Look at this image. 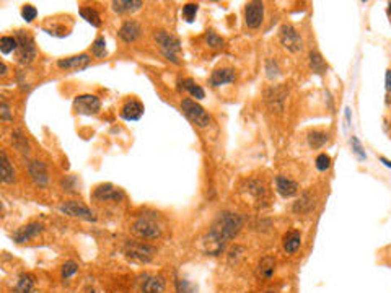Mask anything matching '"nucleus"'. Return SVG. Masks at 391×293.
<instances>
[{"label": "nucleus", "mask_w": 391, "mask_h": 293, "mask_svg": "<svg viewBox=\"0 0 391 293\" xmlns=\"http://www.w3.org/2000/svg\"><path fill=\"white\" fill-rule=\"evenodd\" d=\"M243 218L238 213L223 212L215 218L209 228L207 235L201 240V248L205 254L218 256L225 249V246L231 241L235 236L242 232Z\"/></svg>", "instance_id": "nucleus-1"}, {"label": "nucleus", "mask_w": 391, "mask_h": 293, "mask_svg": "<svg viewBox=\"0 0 391 293\" xmlns=\"http://www.w3.org/2000/svg\"><path fill=\"white\" fill-rule=\"evenodd\" d=\"M155 41L159 44L162 54L167 57L170 62L180 65V52H181V41L178 39L175 34L168 31H155Z\"/></svg>", "instance_id": "nucleus-2"}, {"label": "nucleus", "mask_w": 391, "mask_h": 293, "mask_svg": "<svg viewBox=\"0 0 391 293\" xmlns=\"http://www.w3.org/2000/svg\"><path fill=\"white\" fill-rule=\"evenodd\" d=\"M181 111H183V114L186 116L194 125H197L199 129H205L210 125L209 113L199 103L191 100V98H184L181 101Z\"/></svg>", "instance_id": "nucleus-3"}, {"label": "nucleus", "mask_w": 391, "mask_h": 293, "mask_svg": "<svg viewBox=\"0 0 391 293\" xmlns=\"http://www.w3.org/2000/svg\"><path fill=\"white\" fill-rule=\"evenodd\" d=\"M132 233L143 240H157L162 236V225L150 215H142L132 225Z\"/></svg>", "instance_id": "nucleus-4"}, {"label": "nucleus", "mask_w": 391, "mask_h": 293, "mask_svg": "<svg viewBox=\"0 0 391 293\" xmlns=\"http://www.w3.org/2000/svg\"><path fill=\"white\" fill-rule=\"evenodd\" d=\"M124 254L127 259L135 262H150L157 254V249L152 244L142 243V241H127L124 244Z\"/></svg>", "instance_id": "nucleus-5"}, {"label": "nucleus", "mask_w": 391, "mask_h": 293, "mask_svg": "<svg viewBox=\"0 0 391 293\" xmlns=\"http://www.w3.org/2000/svg\"><path fill=\"white\" fill-rule=\"evenodd\" d=\"M17 41H18V49H17V57L22 65H30L33 60L36 59V46H34V39L28 31H18L17 33Z\"/></svg>", "instance_id": "nucleus-6"}, {"label": "nucleus", "mask_w": 391, "mask_h": 293, "mask_svg": "<svg viewBox=\"0 0 391 293\" xmlns=\"http://www.w3.org/2000/svg\"><path fill=\"white\" fill-rule=\"evenodd\" d=\"M279 39H280V44L290 52H300L301 49H303V39H301L300 33L295 30L292 25L280 26Z\"/></svg>", "instance_id": "nucleus-7"}, {"label": "nucleus", "mask_w": 391, "mask_h": 293, "mask_svg": "<svg viewBox=\"0 0 391 293\" xmlns=\"http://www.w3.org/2000/svg\"><path fill=\"white\" fill-rule=\"evenodd\" d=\"M73 109H75V113H79V114L95 116L100 113L101 101H100V98L95 95H79L73 100Z\"/></svg>", "instance_id": "nucleus-8"}, {"label": "nucleus", "mask_w": 391, "mask_h": 293, "mask_svg": "<svg viewBox=\"0 0 391 293\" xmlns=\"http://www.w3.org/2000/svg\"><path fill=\"white\" fill-rule=\"evenodd\" d=\"M59 210L73 218H82L87 222H97V215H95L87 205L80 204L77 200H67L59 207Z\"/></svg>", "instance_id": "nucleus-9"}, {"label": "nucleus", "mask_w": 391, "mask_h": 293, "mask_svg": "<svg viewBox=\"0 0 391 293\" xmlns=\"http://www.w3.org/2000/svg\"><path fill=\"white\" fill-rule=\"evenodd\" d=\"M26 168H28V174L34 186L36 187L47 186V183H49V174H47V166L44 162H41V160H30L26 163Z\"/></svg>", "instance_id": "nucleus-10"}, {"label": "nucleus", "mask_w": 391, "mask_h": 293, "mask_svg": "<svg viewBox=\"0 0 391 293\" xmlns=\"http://www.w3.org/2000/svg\"><path fill=\"white\" fill-rule=\"evenodd\" d=\"M92 197L98 202H121L124 199V191L121 187H116L113 184H100L97 189L93 191Z\"/></svg>", "instance_id": "nucleus-11"}, {"label": "nucleus", "mask_w": 391, "mask_h": 293, "mask_svg": "<svg viewBox=\"0 0 391 293\" xmlns=\"http://www.w3.org/2000/svg\"><path fill=\"white\" fill-rule=\"evenodd\" d=\"M264 20V4L263 2H248L245 7V22L246 26L251 28V30H256L261 25H263Z\"/></svg>", "instance_id": "nucleus-12"}, {"label": "nucleus", "mask_w": 391, "mask_h": 293, "mask_svg": "<svg viewBox=\"0 0 391 293\" xmlns=\"http://www.w3.org/2000/svg\"><path fill=\"white\" fill-rule=\"evenodd\" d=\"M43 232H44L43 223L33 222V223H28V225H25L20 230H17V232L13 233V240H15L17 243H26V241H30L33 238H36V236L41 235Z\"/></svg>", "instance_id": "nucleus-13"}, {"label": "nucleus", "mask_w": 391, "mask_h": 293, "mask_svg": "<svg viewBox=\"0 0 391 293\" xmlns=\"http://www.w3.org/2000/svg\"><path fill=\"white\" fill-rule=\"evenodd\" d=\"M142 34V26L135 22V20H127L121 25L118 36L124 41V43H134L135 39H139Z\"/></svg>", "instance_id": "nucleus-14"}, {"label": "nucleus", "mask_w": 391, "mask_h": 293, "mask_svg": "<svg viewBox=\"0 0 391 293\" xmlns=\"http://www.w3.org/2000/svg\"><path fill=\"white\" fill-rule=\"evenodd\" d=\"M90 60L92 59L88 54H79V55H72V57L59 59L57 67L62 68V70H80V68H85L90 64Z\"/></svg>", "instance_id": "nucleus-15"}, {"label": "nucleus", "mask_w": 391, "mask_h": 293, "mask_svg": "<svg viewBox=\"0 0 391 293\" xmlns=\"http://www.w3.org/2000/svg\"><path fill=\"white\" fill-rule=\"evenodd\" d=\"M298 184L295 183L293 179L287 178V176H282V174H279V176H276V191L282 195V197L289 199V197H293V195L298 194Z\"/></svg>", "instance_id": "nucleus-16"}, {"label": "nucleus", "mask_w": 391, "mask_h": 293, "mask_svg": "<svg viewBox=\"0 0 391 293\" xmlns=\"http://www.w3.org/2000/svg\"><path fill=\"white\" fill-rule=\"evenodd\" d=\"M284 100H285V88L280 87H272L267 90L266 93V103L272 111H277L280 113L284 108Z\"/></svg>", "instance_id": "nucleus-17"}, {"label": "nucleus", "mask_w": 391, "mask_h": 293, "mask_svg": "<svg viewBox=\"0 0 391 293\" xmlns=\"http://www.w3.org/2000/svg\"><path fill=\"white\" fill-rule=\"evenodd\" d=\"M315 205H317V202H315V195L310 191H305L297 200H295L292 210L297 215H306V213H310L313 210Z\"/></svg>", "instance_id": "nucleus-18"}, {"label": "nucleus", "mask_w": 391, "mask_h": 293, "mask_svg": "<svg viewBox=\"0 0 391 293\" xmlns=\"http://www.w3.org/2000/svg\"><path fill=\"white\" fill-rule=\"evenodd\" d=\"M143 104L140 103V101H137V100H130V101H127L124 106L121 108V117L122 119H126V121H139L140 117L143 116Z\"/></svg>", "instance_id": "nucleus-19"}, {"label": "nucleus", "mask_w": 391, "mask_h": 293, "mask_svg": "<svg viewBox=\"0 0 391 293\" xmlns=\"http://www.w3.org/2000/svg\"><path fill=\"white\" fill-rule=\"evenodd\" d=\"M237 74L233 68H217V70L210 75V85L212 87H222L225 83L235 82Z\"/></svg>", "instance_id": "nucleus-20"}, {"label": "nucleus", "mask_w": 391, "mask_h": 293, "mask_svg": "<svg viewBox=\"0 0 391 293\" xmlns=\"http://www.w3.org/2000/svg\"><path fill=\"white\" fill-rule=\"evenodd\" d=\"M0 170H2V183H5V184L15 183V179H17L15 168H13V165L10 163V160L4 150L0 152Z\"/></svg>", "instance_id": "nucleus-21"}, {"label": "nucleus", "mask_w": 391, "mask_h": 293, "mask_svg": "<svg viewBox=\"0 0 391 293\" xmlns=\"http://www.w3.org/2000/svg\"><path fill=\"white\" fill-rule=\"evenodd\" d=\"M142 7H143V2H140V0H119V2H113L111 4L113 12L119 13V15L139 12Z\"/></svg>", "instance_id": "nucleus-22"}, {"label": "nucleus", "mask_w": 391, "mask_h": 293, "mask_svg": "<svg viewBox=\"0 0 391 293\" xmlns=\"http://www.w3.org/2000/svg\"><path fill=\"white\" fill-rule=\"evenodd\" d=\"M274 270H276V259H274L272 256H264L263 259L259 261L256 275H258V278H263V280H269V278L274 275Z\"/></svg>", "instance_id": "nucleus-23"}, {"label": "nucleus", "mask_w": 391, "mask_h": 293, "mask_svg": "<svg viewBox=\"0 0 391 293\" xmlns=\"http://www.w3.org/2000/svg\"><path fill=\"white\" fill-rule=\"evenodd\" d=\"M248 194L253 195V199H255L256 202H266L267 200V189H266V184L263 183V181L259 179H250L248 181Z\"/></svg>", "instance_id": "nucleus-24"}, {"label": "nucleus", "mask_w": 391, "mask_h": 293, "mask_svg": "<svg viewBox=\"0 0 391 293\" xmlns=\"http://www.w3.org/2000/svg\"><path fill=\"white\" fill-rule=\"evenodd\" d=\"M167 282L162 275L147 277V280L142 283V293H163Z\"/></svg>", "instance_id": "nucleus-25"}, {"label": "nucleus", "mask_w": 391, "mask_h": 293, "mask_svg": "<svg viewBox=\"0 0 391 293\" xmlns=\"http://www.w3.org/2000/svg\"><path fill=\"white\" fill-rule=\"evenodd\" d=\"M300 244H301V235H300V232H297V230H292V232L284 235V249L287 254L297 253Z\"/></svg>", "instance_id": "nucleus-26"}, {"label": "nucleus", "mask_w": 391, "mask_h": 293, "mask_svg": "<svg viewBox=\"0 0 391 293\" xmlns=\"http://www.w3.org/2000/svg\"><path fill=\"white\" fill-rule=\"evenodd\" d=\"M12 143L22 155H28L30 153V142L20 129H15L12 132Z\"/></svg>", "instance_id": "nucleus-27"}, {"label": "nucleus", "mask_w": 391, "mask_h": 293, "mask_svg": "<svg viewBox=\"0 0 391 293\" xmlns=\"http://www.w3.org/2000/svg\"><path fill=\"white\" fill-rule=\"evenodd\" d=\"M308 60H310V67H311V70L315 74L323 75L326 72L328 65H326L325 59L321 57V54L318 51H311L310 54H308Z\"/></svg>", "instance_id": "nucleus-28"}, {"label": "nucleus", "mask_w": 391, "mask_h": 293, "mask_svg": "<svg viewBox=\"0 0 391 293\" xmlns=\"http://www.w3.org/2000/svg\"><path fill=\"white\" fill-rule=\"evenodd\" d=\"M34 290V275L33 274H22L18 277L15 285L17 293H31Z\"/></svg>", "instance_id": "nucleus-29"}, {"label": "nucleus", "mask_w": 391, "mask_h": 293, "mask_svg": "<svg viewBox=\"0 0 391 293\" xmlns=\"http://www.w3.org/2000/svg\"><path fill=\"white\" fill-rule=\"evenodd\" d=\"M183 88L186 90V92H188L191 96H193V98H196V100H204V98H205L204 88H202L201 85H197V83H196L193 79L183 80Z\"/></svg>", "instance_id": "nucleus-30"}, {"label": "nucleus", "mask_w": 391, "mask_h": 293, "mask_svg": "<svg viewBox=\"0 0 391 293\" xmlns=\"http://www.w3.org/2000/svg\"><path fill=\"white\" fill-rule=\"evenodd\" d=\"M328 140H329V135L326 132L315 130L308 134V145H310L311 149H321L325 143H328Z\"/></svg>", "instance_id": "nucleus-31"}, {"label": "nucleus", "mask_w": 391, "mask_h": 293, "mask_svg": "<svg viewBox=\"0 0 391 293\" xmlns=\"http://www.w3.org/2000/svg\"><path fill=\"white\" fill-rule=\"evenodd\" d=\"M80 17L87 20L88 23H90L92 26L98 28L101 26V18H100V13L92 9V7H84V9H80Z\"/></svg>", "instance_id": "nucleus-32"}, {"label": "nucleus", "mask_w": 391, "mask_h": 293, "mask_svg": "<svg viewBox=\"0 0 391 293\" xmlns=\"http://www.w3.org/2000/svg\"><path fill=\"white\" fill-rule=\"evenodd\" d=\"M18 49V41L17 38L13 36H2V39H0V51H2L4 55H9L12 54L13 51H17Z\"/></svg>", "instance_id": "nucleus-33"}, {"label": "nucleus", "mask_w": 391, "mask_h": 293, "mask_svg": "<svg viewBox=\"0 0 391 293\" xmlns=\"http://www.w3.org/2000/svg\"><path fill=\"white\" fill-rule=\"evenodd\" d=\"M92 52L95 57H105V55L108 54L106 52V39L103 36H98L97 39H95V43L92 44Z\"/></svg>", "instance_id": "nucleus-34"}, {"label": "nucleus", "mask_w": 391, "mask_h": 293, "mask_svg": "<svg viewBox=\"0 0 391 293\" xmlns=\"http://www.w3.org/2000/svg\"><path fill=\"white\" fill-rule=\"evenodd\" d=\"M197 10H199L197 4H186L183 7V18L186 20L188 23H193L197 15Z\"/></svg>", "instance_id": "nucleus-35"}, {"label": "nucleus", "mask_w": 391, "mask_h": 293, "mask_svg": "<svg viewBox=\"0 0 391 293\" xmlns=\"http://www.w3.org/2000/svg\"><path fill=\"white\" fill-rule=\"evenodd\" d=\"M205 43H207V46L212 49H218L225 44V41L214 31H207V34H205Z\"/></svg>", "instance_id": "nucleus-36"}, {"label": "nucleus", "mask_w": 391, "mask_h": 293, "mask_svg": "<svg viewBox=\"0 0 391 293\" xmlns=\"http://www.w3.org/2000/svg\"><path fill=\"white\" fill-rule=\"evenodd\" d=\"M351 143H352V152H354V155L357 157L360 162H363V160H367V153H365V150H363V146H362V143H360V140L357 137H352V140H351Z\"/></svg>", "instance_id": "nucleus-37"}, {"label": "nucleus", "mask_w": 391, "mask_h": 293, "mask_svg": "<svg viewBox=\"0 0 391 293\" xmlns=\"http://www.w3.org/2000/svg\"><path fill=\"white\" fill-rule=\"evenodd\" d=\"M279 74H280V68L277 65V62L272 60V59L267 60L266 62V75H267V79L274 80L276 77H279Z\"/></svg>", "instance_id": "nucleus-38"}, {"label": "nucleus", "mask_w": 391, "mask_h": 293, "mask_svg": "<svg viewBox=\"0 0 391 293\" xmlns=\"http://www.w3.org/2000/svg\"><path fill=\"white\" fill-rule=\"evenodd\" d=\"M79 272V264L73 261H68L62 266V278H70Z\"/></svg>", "instance_id": "nucleus-39"}, {"label": "nucleus", "mask_w": 391, "mask_h": 293, "mask_svg": "<svg viewBox=\"0 0 391 293\" xmlns=\"http://www.w3.org/2000/svg\"><path fill=\"white\" fill-rule=\"evenodd\" d=\"M176 293H197V288L188 280H176Z\"/></svg>", "instance_id": "nucleus-40"}, {"label": "nucleus", "mask_w": 391, "mask_h": 293, "mask_svg": "<svg viewBox=\"0 0 391 293\" xmlns=\"http://www.w3.org/2000/svg\"><path fill=\"white\" fill-rule=\"evenodd\" d=\"M317 170L318 171H326L329 170V166H331V158H329V155H326V153H321V155L317 157Z\"/></svg>", "instance_id": "nucleus-41"}, {"label": "nucleus", "mask_w": 391, "mask_h": 293, "mask_svg": "<svg viewBox=\"0 0 391 293\" xmlns=\"http://www.w3.org/2000/svg\"><path fill=\"white\" fill-rule=\"evenodd\" d=\"M22 17H23V20H25V22L31 23L33 20L38 17V10L34 9L33 5H25L23 9H22Z\"/></svg>", "instance_id": "nucleus-42"}, {"label": "nucleus", "mask_w": 391, "mask_h": 293, "mask_svg": "<svg viewBox=\"0 0 391 293\" xmlns=\"http://www.w3.org/2000/svg\"><path fill=\"white\" fill-rule=\"evenodd\" d=\"M0 119L2 121H13V114L10 111V106L7 104L5 100L0 101Z\"/></svg>", "instance_id": "nucleus-43"}, {"label": "nucleus", "mask_w": 391, "mask_h": 293, "mask_svg": "<svg viewBox=\"0 0 391 293\" xmlns=\"http://www.w3.org/2000/svg\"><path fill=\"white\" fill-rule=\"evenodd\" d=\"M386 90L391 92V70H386Z\"/></svg>", "instance_id": "nucleus-44"}, {"label": "nucleus", "mask_w": 391, "mask_h": 293, "mask_svg": "<svg viewBox=\"0 0 391 293\" xmlns=\"http://www.w3.org/2000/svg\"><path fill=\"white\" fill-rule=\"evenodd\" d=\"M0 67H2V77H5V75H7V65L2 62V64H0Z\"/></svg>", "instance_id": "nucleus-45"}, {"label": "nucleus", "mask_w": 391, "mask_h": 293, "mask_svg": "<svg viewBox=\"0 0 391 293\" xmlns=\"http://www.w3.org/2000/svg\"><path fill=\"white\" fill-rule=\"evenodd\" d=\"M381 162H383V163H385V165L388 166V168H391V162H388V160H386V158H381Z\"/></svg>", "instance_id": "nucleus-46"}, {"label": "nucleus", "mask_w": 391, "mask_h": 293, "mask_svg": "<svg viewBox=\"0 0 391 293\" xmlns=\"http://www.w3.org/2000/svg\"><path fill=\"white\" fill-rule=\"evenodd\" d=\"M389 12H391V4H389Z\"/></svg>", "instance_id": "nucleus-47"}, {"label": "nucleus", "mask_w": 391, "mask_h": 293, "mask_svg": "<svg viewBox=\"0 0 391 293\" xmlns=\"http://www.w3.org/2000/svg\"><path fill=\"white\" fill-rule=\"evenodd\" d=\"M266 293H274V291H266Z\"/></svg>", "instance_id": "nucleus-48"}]
</instances>
